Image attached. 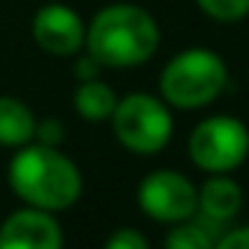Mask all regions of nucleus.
Masks as SVG:
<instances>
[{"instance_id":"14","label":"nucleus","mask_w":249,"mask_h":249,"mask_svg":"<svg viewBox=\"0 0 249 249\" xmlns=\"http://www.w3.org/2000/svg\"><path fill=\"white\" fill-rule=\"evenodd\" d=\"M108 249H147V237L135 229H120L106 240Z\"/></svg>"},{"instance_id":"3","label":"nucleus","mask_w":249,"mask_h":249,"mask_svg":"<svg viewBox=\"0 0 249 249\" xmlns=\"http://www.w3.org/2000/svg\"><path fill=\"white\" fill-rule=\"evenodd\" d=\"M226 79L229 71L223 59L211 50L194 47L173 56L161 71V97L176 108H199L220 97Z\"/></svg>"},{"instance_id":"4","label":"nucleus","mask_w":249,"mask_h":249,"mask_svg":"<svg viewBox=\"0 0 249 249\" xmlns=\"http://www.w3.org/2000/svg\"><path fill=\"white\" fill-rule=\"evenodd\" d=\"M114 138L141 156L159 153L173 135V117L167 106L150 94H129L123 97L111 111Z\"/></svg>"},{"instance_id":"12","label":"nucleus","mask_w":249,"mask_h":249,"mask_svg":"<svg viewBox=\"0 0 249 249\" xmlns=\"http://www.w3.org/2000/svg\"><path fill=\"white\" fill-rule=\"evenodd\" d=\"M164 246H170V249H208V246H214V234H208L202 223L182 220V226H176L173 231L164 234Z\"/></svg>"},{"instance_id":"6","label":"nucleus","mask_w":249,"mask_h":249,"mask_svg":"<svg viewBox=\"0 0 249 249\" xmlns=\"http://www.w3.org/2000/svg\"><path fill=\"white\" fill-rule=\"evenodd\" d=\"M138 205L153 220L161 223H182L194 217L199 205V194L194 182L176 170H156L138 188Z\"/></svg>"},{"instance_id":"11","label":"nucleus","mask_w":249,"mask_h":249,"mask_svg":"<svg viewBox=\"0 0 249 249\" xmlns=\"http://www.w3.org/2000/svg\"><path fill=\"white\" fill-rule=\"evenodd\" d=\"M73 106L85 120H106V117H111V111L117 106V97L106 82L82 79V85L73 94Z\"/></svg>"},{"instance_id":"13","label":"nucleus","mask_w":249,"mask_h":249,"mask_svg":"<svg viewBox=\"0 0 249 249\" xmlns=\"http://www.w3.org/2000/svg\"><path fill=\"white\" fill-rule=\"evenodd\" d=\"M199 9L214 21H240L249 12V0H196Z\"/></svg>"},{"instance_id":"9","label":"nucleus","mask_w":249,"mask_h":249,"mask_svg":"<svg viewBox=\"0 0 249 249\" xmlns=\"http://www.w3.org/2000/svg\"><path fill=\"white\" fill-rule=\"evenodd\" d=\"M199 194V211H202V220L205 223H229L237 211H240V199H243V191L237 188V182L226 179V176H217V179H208L202 185Z\"/></svg>"},{"instance_id":"7","label":"nucleus","mask_w":249,"mask_h":249,"mask_svg":"<svg viewBox=\"0 0 249 249\" xmlns=\"http://www.w3.org/2000/svg\"><path fill=\"white\" fill-rule=\"evenodd\" d=\"M33 38L38 41L41 50L53 56H73L85 44V27L73 9L62 3H50L38 9L33 21Z\"/></svg>"},{"instance_id":"8","label":"nucleus","mask_w":249,"mask_h":249,"mask_svg":"<svg viewBox=\"0 0 249 249\" xmlns=\"http://www.w3.org/2000/svg\"><path fill=\"white\" fill-rule=\"evenodd\" d=\"M0 246H33V249H59L62 229L44 208H24L15 211L0 226Z\"/></svg>"},{"instance_id":"17","label":"nucleus","mask_w":249,"mask_h":249,"mask_svg":"<svg viewBox=\"0 0 249 249\" xmlns=\"http://www.w3.org/2000/svg\"><path fill=\"white\" fill-rule=\"evenodd\" d=\"M97 71H100V62L88 53L85 59H79L76 62V68H73V73L79 76V79H97Z\"/></svg>"},{"instance_id":"2","label":"nucleus","mask_w":249,"mask_h":249,"mask_svg":"<svg viewBox=\"0 0 249 249\" xmlns=\"http://www.w3.org/2000/svg\"><path fill=\"white\" fill-rule=\"evenodd\" d=\"M9 182L24 202L44 211L71 208L82 194L79 167L47 144H24L9 164Z\"/></svg>"},{"instance_id":"15","label":"nucleus","mask_w":249,"mask_h":249,"mask_svg":"<svg viewBox=\"0 0 249 249\" xmlns=\"http://www.w3.org/2000/svg\"><path fill=\"white\" fill-rule=\"evenodd\" d=\"M36 138H38V144L59 147V141L65 138V126H62V120H41V123H36Z\"/></svg>"},{"instance_id":"10","label":"nucleus","mask_w":249,"mask_h":249,"mask_svg":"<svg viewBox=\"0 0 249 249\" xmlns=\"http://www.w3.org/2000/svg\"><path fill=\"white\" fill-rule=\"evenodd\" d=\"M36 114L18 97H0V144L24 147L36 138Z\"/></svg>"},{"instance_id":"5","label":"nucleus","mask_w":249,"mask_h":249,"mask_svg":"<svg viewBox=\"0 0 249 249\" xmlns=\"http://www.w3.org/2000/svg\"><path fill=\"white\" fill-rule=\"evenodd\" d=\"M191 161L208 173H229L249 156V129L237 117L217 114L202 120L188 141Z\"/></svg>"},{"instance_id":"1","label":"nucleus","mask_w":249,"mask_h":249,"mask_svg":"<svg viewBox=\"0 0 249 249\" xmlns=\"http://www.w3.org/2000/svg\"><path fill=\"white\" fill-rule=\"evenodd\" d=\"M85 47L106 68H135L156 53L159 24L141 6L114 3L94 15L85 30Z\"/></svg>"},{"instance_id":"16","label":"nucleus","mask_w":249,"mask_h":249,"mask_svg":"<svg viewBox=\"0 0 249 249\" xmlns=\"http://www.w3.org/2000/svg\"><path fill=\"white\" fill-rule=\"evenodd\" d=\"M217 246L220 249H249V226L226 231L223 237H217Z\"/></svg>"}]
</instances>
